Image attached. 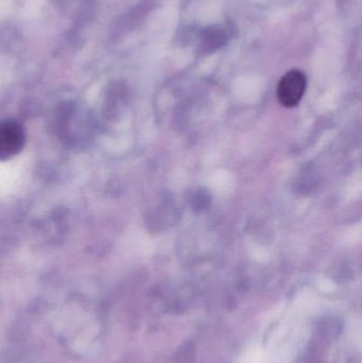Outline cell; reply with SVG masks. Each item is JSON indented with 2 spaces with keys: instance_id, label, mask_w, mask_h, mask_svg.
Returning <instances> with one entry per match:
<instances>
[{
  "instance_id": "6da1fadb",
  "label": "cell",
  "mask_w": 362,
  "mask_h": 363,
  "mask_svg": "<svg viewBox=\"0 0 362 363\" xmlns=\"http://www.w3.org/2000/svg\"><path fill=\"white\" fill-rule=\"evenodd\" d=\"M26 133L23 125L13 119L0 121V161H8L23 150Z\"/></svg>"
},
{
  "instance_id": "7a4b0ae2",
  "label": "cell",
  "mask_w": 362,
  "mask_h": 363,
  "mask_svg": "<svg viewBox=\"0 0 362 363\" xmlns=\"http://www.w3.org/2000/svg\"><path fill=\"white\" fill-rule=\"evenodd\" d=\"M305 74L301 70L293 69L287 72L278 85V98L280 104L286 108L297 106L305 93Z\"/></svg>"
}]
</instances>
